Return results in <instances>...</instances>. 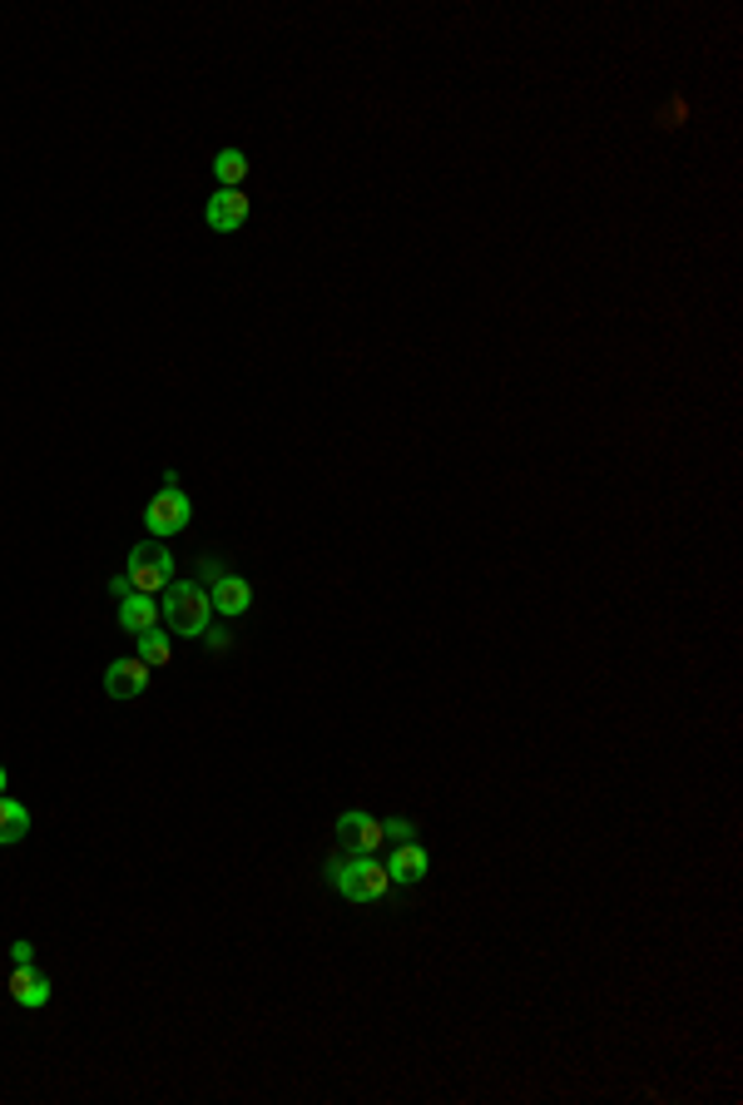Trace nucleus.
Masks as SVG:
<instances>
[{
    "label": "nucleus",
    "mask_w": 743,
    "mask_h": 1105,
    "mask_svg": "<svg viewBox=\"0 0 743 1105\" xmlns=\"http://www.w3.org/2000/svg\"><path fill=\"white\" fill-rule=\"evenodd\" d=\"M327 883H333V892L343 902L367 908V902H381L391 892V873H387V863H377L372 853H343L327 863Z\"/></svg>",
    "instance_id": "nucleus-1"
},
{
    "label": "nucleus",
    "mask_w": 743,
    "mask_h": 1105,
    "mask_svg": "<svg viewBox=\"0 0 743 1105\" xmlns=\"http://www.w3.org/2000/svg\"><path fill=\"white\" fill-rule=\"evenodd\" d=\"M174 586V556H169L159 540H140L124 560V570L114 576V595H164Z\"/></svg>",
    "instance_id": "nucleus-2"
},
{
    "label": "nucleus",
    "mask_w": 743,
    "mask_h": 1105,
    "mask_svg": "<svg viewBox=\"0 0 743 1105\" xmlns=\"http://www.w3.org/2000/svg\"><path fill=\"white\" fill-rule=\"evenodd\" d=\"M164 625L174 635H189V640H199V635H208V620H214V600H208V590L199 586V580H174V586L164 590Z\"/></svg>",
    "instance_id": "nucleus-3"
},
{
    "label": "nucleus",
    "mask_w": 743,
    "mask_h": 1105,
    "mask_svg": "<svg viewBox=\"0 0 743 1105\" xmlns=\"http://www.w3.org/2000/svg\"><path fill=\"white\" fill-rule=\"evenodd\" d=\"M189 516H194V501H189V491L174 481V476H164V486H159V491L149 496V506H144L149 536H154V540L179 536V530L189 526Z\"/></svg>",
    "instance_id": "nucleus-4"
},
{
    "label": "nucleus",
    "mask_w": 743,
    "mask_h": 1105,
    "mask_svg": "<svg viewBox=\"0 0 743 1105\" xmlns=\"http://www.w3.org/2000/svg\"><path fill=\"white\" fill-rule=\"evenodd\" d=\"M204 576H208V600H214V615H243L253 605V586L233 570H223L218 560H204Z\"/></svg>",
    "instance_id": "nucleus-5"
},
{
    "label": "nucleus",
    "mask_w": 743,
    "mask_h": 1105,
    "mask_svg": "<svg viewBox=\"0 0 743 1105\" xmlns=\"http://www.w3.org/2000/svg\"><path fill=\"white\" fill-rule=\"evenodd\" d=\"M337 838L347 853H377L387 843V818H372L367 809H347L337 818Z\"/></svg>",
    "instance_id": "nucleus-6"
},
{
    "label": "nucleus",
    "mask_w": 743,
    "mask_h": 1105,
    "mask_svg": "<svg viewBox=\"0 0 743 1105\" xmlns=\"http://www.w3.org/2000/svg\"><path fill=\"white\" fill-rule=\"evenodd\" d=\"M387 873H391V883L397 888H411V883H421V878L431 873V853L421 843H391V858H387Z\"/></svg>",
    "instance_id": "nucleus-7"
},
{
    "label": "nucleus",
    "mask_w": 743,
    "mask_h": 1105,
    "mask_svg": "<svg viewBox=\"0 0 743 1105\" xmlns=\"http://www.w3.org/2000/svg\"><path fill=\"white\" fill-rule=\"evenodd\" d=\"M6 992H10V1002H16V1006L40 1012V1006H50V976L35 972V962H26V966H16V972H10Z\"/></svg>",
    "instance_id": "nucleus-8"
},
{
    "label": "nucleus",
    "mask_w": 743,
    "mask_h": 1105,
    "mask_svg": "<svg viewBox=\"0 0 743 1105\" xmlns=\"http://www.w3.org/2000/svg\"><path fill=\"white\" fill-rule=\"evenodd\" d=\"M144 689H149V665L140 660V655L114 660L110 669H104V695L110 699H140Z\"/></svg>",
    "instance_id": "nucleus-9"
},
{
    "label": "nucleus",
    "mask_w": 743,
    "mask_h": 1105,
    "mask_svg": "<svg viewBox=\"0 0 743 1105\" xmlns=\"http://www.w3.org/2000/svg\"><path fill=\"white\" fill-rule=\"evenodd\" d=\"M243 223H248V199H243V189H218V194L208 199V229L238 233Z\"/></svg>",
    "instance_id": "nucleus-10"
},
{
    "label": "nucleus",
    "mask_w": 743,
    "mask_h": 1105,
    "mask_svg": "<svg viewBox=\"0 0 743 1105\" xmlns=\"http://www.w3.org/2000/svg\"><path fill=\"white\" fill-rule=\"evenodd\" d=\"M159 615H164V610H159V600H154V595H120V625H124L130 635L154 630V625H159Z\"/></svg>",
    "instance_id": "nucleus-11"
},
{
    "label": "nucleus",
    "mask_w": 743,
    "mask_h": 1105,
    "mask_svg": "<svg viewBox=\"0 0 743 1105\" xmlns=\"http://www.w3.org/2000/svg\"><path fill=\"white\" fill-rule=\"evenodd\" d=\"M26 833H30V809H26V803H16V799H6V793H0V848L20 843Z\"/></svg>",
    "instance_id": "nucleus-12"
},
{
    "label": "nucleus",
    "mask_w": 743,
    "mask_h": 1105,
    "mask_svg": "<svg viewBox=\"0 0 743 1105\" xmlns=\"http://www.w3.org/2000/svg\"><path fill=\"white\" fill-rule=\"evenodd\" d=\"M214 179L223 189H243V179H248V154H243V149H218L214 154Z\"/></svg>",
    "instance_id": "nucleus-13"
},
{
    "label": "nucleus",
    "mask_w": 743,
    "mask_h": 1105,
    "mask_svg": "<svg viewBox=\"0 0 743 1105\" xmlns=\"http://www.w3.org/2000/svg\"><path fill=\"white\" fill-rule=\"evenodd\" d=\"M134 645H140V660L149 669H164L169 660H174V640H169V635H159V625H154V630H144V635H134Z\"/></svg>",
    "instance_id": "nucleus-14"
},
{
    "label": "nucleus",
    "mask_w": 743,
    "mask_h": 1105,
    "mask_svg": "<svg viewBox=\"0 0 743 1105\" xmlns=\"http://www.w3.org/2000/svg\"><path fill=\"white\" fill-rule=\"evenodd\" d=\"M411 833H417V828H411L407 818H387V843H407Z\"/></svg>",
    "instance_id": "nucleus-15"
},
{
    "label": "nucleus",
    "mask_w": 743,
    "mask_h": 1105,
    "mask_svg": "<svg viewBox=\"0 0 743 1105\" xmlns=\"http://www.w3.org/2000/svg\"><path fill=\"white\" fill-rule=\"evenodd\" d=\"M10 962H16V966H26V962H35V947H30V942H26V937H20V942H16V947H10Z\"/></svg>",
    "instance_id": "nucleus-16"
},
{
    "label": "nucleus",
    "mask_w": 743,
    "mask_h": 1105,
    "mask_svg": "<svg viewBox=\"0 0 743 1105\" xmlns=\"http://www.w3.org/2000/svg\"><path fill=\"white\" fill-rule=\"evenodd\" d=\"M0 793H6V769H0Z\"/></svg>",
    "instance_id": "nucleus-17"
}]
</instances>
